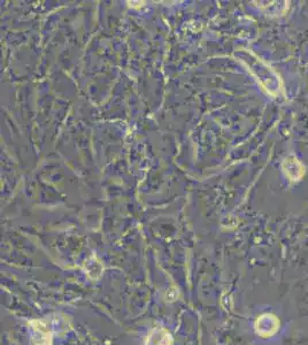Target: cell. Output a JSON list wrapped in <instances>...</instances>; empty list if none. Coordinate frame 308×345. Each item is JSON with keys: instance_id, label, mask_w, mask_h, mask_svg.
Segmentation results:
<instances>
[{"instance_id": "obj_2", "label": "cell", "mask_w": 308, "mask_h": 345, "mask_svg": "<svg viewBox=\"0 0 308 345\" xmlns=\"http://www.w3.org/2000/svg\"><path fill=\"white\" fill-rule=\"evenodd\" d=\"M172 336L163 328L152 329L145 340V345H172Z\"/></svg>"}, {"instance_id": "obj_1", "label": "cell", "mask_w": 308, "mask_h": 345, "mask_svg": "<svg viewBox=\"0 0 308 345\" xmlns=\"http://www.w3.org/2000/svg\"><path fill=\"white\" fill-rule=\"evenodd\" d=\"M279 326L278 320L270 314L262 315L256 322V330L261 336L268 337V336L276 333Z\"/></svg>"}]
</instances>
